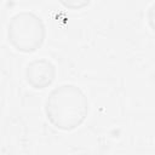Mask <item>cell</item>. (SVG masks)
<instances>
[{"mask_svg": "<svg viewBox=\"0 0 155 155\" xmlns=\"http://www.w3.org/2000/svg\"><path fill=\"white\" fill-rule=\"evenodd\" d=\"M44 113L54 128L70 132L86 121L90 113L88 98L78 85L62 84L47 94Z\"/></svg>", "mask_w": 155, "mask_h": 155, "instance_id": "6da1fadb", "label": "cell"}, {"mask_svg": "<svg viewBox=\"0 0 155 155\" xmlns=\"http://www.w3.org/2000/svg\"><path fill=\"white\" fill-rule=\"evenodd\" d=\"M6 38L16 51L34 53L45 42L46 25L39 15L31 11H21L10 18Z\"/></svg>", "mask_w": 155, "mask_h": 155, "instance_id": "7a4b0ae2", "label": "cell"}, {"mask_svg": "<svg viewBox=\"0 0 155 155\" xmlns=\"http://www.w3.org/2000/svg\"><path fill=\"white\" fill-rule=\"evenodd\" d=\"M57 76V68L48 58L31 59L24 69L25 82L34 90L41 91L50 87Z\"/></svg>", "mask_w": 155, "mask_h": 155, "instance_id": "3957f363", "label": "cell"}, {"mask_svg": "<svg viewBox=\"0 0 155 155\" xmlns=\"http://www.w3.org/2000/svg\"><path fill=\"white\" fill-rule=\"evenodd\" d=\"M59 4L68 8V10H73V11H78V10H82L87 6L91 5L92 0H58Z\"/></svg>", "mask_w": 155, "mask_h": 155, "instance_id": "277c9868", "label": "cell"}, {"mask_svg": "<svg viewBox=\"0 0 155 155\" xmlns=\"http://www.w3.org/2000/svg\"><path fill=\"white\" fill-rule=\"evenodd\" d=\"M147 23L149 28L155 33V2H153L147 10Z\"/></svg>", "mask_w": 155, "mask_h": 155, "instance_id": "5b68a950", "label": "cell"}]
</instances>
